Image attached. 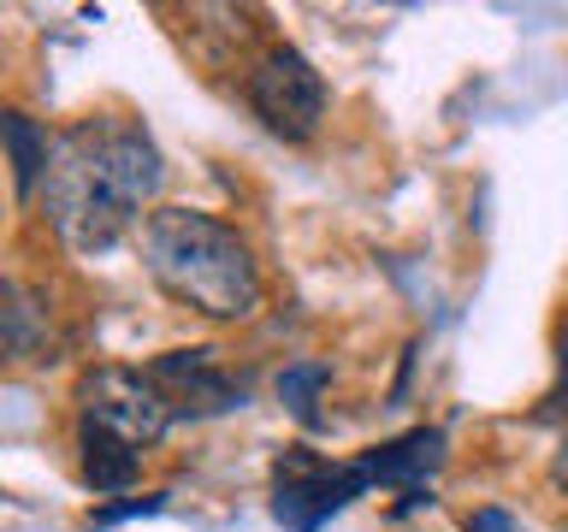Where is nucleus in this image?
<instances>
[{
    "instance_id": "obj_1",
    "label": "nucleus",
    "mask_w": 568,
    "mask_h": 532,
    "mask_svg": "<svg viewBox=\"0 0 568 532\" xmlns=\"http://www.w3.org/2000/svg\"><path fill=\"white\" fill-rule=\"evenodd\" d=\"M166 184V160L136 119H83L53 142L48 160V219L78 255H106L136 213Z\"/></svg>"
},
{
    "instance_id": "obj_2",
    "label": "nucleus",
    "mask_w": 568,
    "mask_h": 532,
    "mask_svg": "<svg viewBox=\"0 0 568 532\" xmlns=\"http://www.w3.org/2000/svg\"><path fill=\"white\" fill-rule=\"evenodd\" d=\"M142 266L172 301L207 319L237 326V319L261 314L266 284L248 243L202 207H154L142 225Z\"/></svg>"
},
{
    "instance_id": "obj_3",
    "label": "nucleus",
    "mask_w": 568,
    "mask_h": 532,
    "mask_svg": "<svg viewBox=\"0 0 568 532\" xmlns=\"http://www.w3.org/2000/svg\"><path fill=\"white\" fill-rule=\"evenodd\" d=\"M367 491V473L362 461H332L314 456V450H284L273 461V521L291 526V532H320L332 521L344 503H355V497Z\"/></svg>"
},
{
    "instance_id": "obj_4",
    "label": "nucleus",
    "mask_w": 568,
    "mask_h": 532,
    "mask_svg": "<svg viewBox=\"0 0 568 532\" xmlns=\"http://www.w3.org/2000/svg\"><path fill=\"white\" fill-rule=\"evenodd\" d=\"M78 426H101V432L149 450V443H160V432L172 426V408L160 402L149 372L101 361L78 379Z\"/></svg>"
},
{
    "instance_id": "obj_5",
    "label": "nucleus",
    "mask_w": 568,
    "mask_h": 532,
    "mask_svg": "<svg viewBox=\"0 0 568 532\" xmlns=\"http://www.w3.org/2000/svg\"><path fill=\"white\" fill-rule=\"evenodd\" d=\"M248 106L273 136L284 142H308L326 119V78L314 71L308 53L296 48H273L261 53L255 71H248Z\"/></svg>"
},
{
    "instance_id": "obj_6",
    "label": "nucleus",
    "mask_w": 568,
    "mask_h": 532,
    "mask_svg": "<svg viewBox=\"0 0 568 532\" xmlns=\"http://www.w3.org/2000/svg\"><path fill=\"white\" fill-rule=\"evenodd\" d=\"M142 372L160 390V402L172 408V420L178 415H225V408L243 402V385L225 372L220 349H166Z\"/></svg>"
},
{
    "instance_id": "obj_7",
    "label": "nucleus",
    "mask_w": 568,
    "mask_h": 532,
    "mask_svg": "<svg viewBox=\"0 0 568 532\" xmlns=\"http://www.w3.org/2000/svg\"><path fill=\"white\" fill-rule=\"evenodd\" d=\"M53 355V301L42 284L0 273V367H24Z\"/></svg>"
},
{
    "instance_id": "obj_8",
    "label": "nucleus",
    "mask_w": 568,
    "mask_h": 532,
    "mask_svg": "<svg viewBox=\"0 0 568 532\" xmlns=\"http://www.w3.org/2000/svg\"><path fill=\"white\" fill-rule=\"evenodd\" d=\"M438 461H444V432L438 426H420V432L362 456V473H367V485H397L420 503V491H426V479L438 473Z\"/></svg>"
},
{
    "instance_id": "obj_9",
    "label": "nucleus",
    "mask_w": 568,
    "mask_h": 532,
    "mask_svg": "<svg viewBox=\"0 0 568 532\" xmlns=\"http://www.w3.org/2000/svg\"><path fill=\"white\" fill-rule=\"evenodd\" d=\"M78 461H83V479L95 497H113V491H131L136 473H142V450L124 443L101 426H78Z\"/></svg>"
},
{
    "instance_id": "obj_10",
    "label": "nucleus",
    "mask_w": 568,
    "mask_h": 532,
    "mask_svg": "<svg viewBox=\"0 0 568 532\" xmlns=\"http://www.w3.org/2000/svg\"><path fill=\"white\" fill-rule=\"evenodd\" d=\"M0 149H7V160H12V190H18V202H30V195L48 184V160H53L48 131H42L30 113H18V106H0Z\"/></svg>"
},
{
    "instance_id": "obj_11",
    "label": "nucleus",
    "mask_w": 568,
    "mask_h": 532,
    "mask_svg": "<svg viewBox=\"0 0 568 532\" xmlns=\"http://www.w3.org/2000/svg\"><path fill=\"white\" fill-rule=\"evenodd\" d=\"M326 385H332V372H326V367L302 361V367H291V372H284V379H278V397L291 402L302 420H314V397H320V390H326Z\"/></svg>"
},
{
    "instance_id": "obj_12",
    "label": "nucleus",
    "mask_w": 568,
    "mask_h": 532,
    "mask_svg": "<svg viewBox=\"0 0 568 532\" xmlns=\"http://www.w3.org/2000/svg\"><path fill=\"white\" fill-rule=\"evenodd\" d=\"M545 415H562L568 420V326H562V337H557V390H550V408Z\"/></svg>"
},
{
    "instance_id": "obj_13",
    "label": "nucleus",
    "mask_w": 568,
    "mask_h": 532,
    "mask_svg": "<svg viewBox=\"0 0 568 532\" xmlns=\"http://www.w3.org/2000/svg\"><path fill=\"white\" fill-rule=\"evenodd\" d=\"M468 532H515V521H509L504 509H479L474 521H468Z\"/></svg>"
},
{
    "instance_id": "obj_14",
    "label": "nucleus",
    "mask_w": 568,
    "mask_h": 532,
    "mask_svg": "<svg viewBox=\"0 0 568 532\" xmlns=\"http://www.w3.org/2000/svg\"><path fill=\"white\" fill-rule=\"evenodd\" d=\"M142 509H160V497H142V503H119V509H101L95 521H124V514H142Z\"/></svg>"
},
{
    "instance_id": "obj_15",
    "label": "nucleus",
    "mask_w": 568,
    "mask_h": 532,
    "mask_svg": "<svg viewBox=\"0 0 568 532\" xmlns=\"http://www.w3.org/2000/svg\"><path fill=\"white\" fill-rule=\"evenodd\" d=\"M550 479H557V491L568 497V432H562V450H557V461H550Z\"/></svg>"
}]
</instances>
